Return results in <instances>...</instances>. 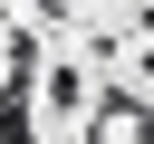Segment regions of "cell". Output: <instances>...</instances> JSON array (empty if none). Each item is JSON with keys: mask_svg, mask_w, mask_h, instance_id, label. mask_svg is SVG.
Listing matches in <instances>:
<instances>
[{"mask_svg": "<svg viewBox=\"0 0 154 144\" xmlns=\"http://www.w3.org/2000/svg\"><path fill=\"white\" fill-rule=\"evenodd\" d=\"M48 106H87V77L77 67H48Z\"/></svg>", "mask_w": 154, "mask_h": 144, "instance_id": "cell-1", "label": "cell"}, {"mask_svg": "<svg viewBox=\"0 0 154 144\" xmlns=\"http://www.w3.org/2000/svg\"><path fill=\"white\" fill-rule=\"evenodd\" d=\"M38 10H58V19H67V10H87V0H38Z\"/></svg>", "mask_w": 154, "mask_h": 144, "instance_id": "cell-2", "label": "cell"}]
</instances>
